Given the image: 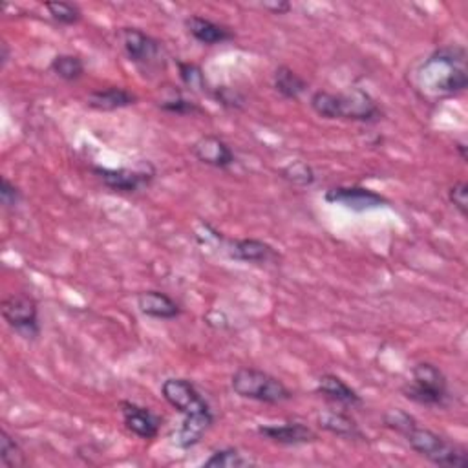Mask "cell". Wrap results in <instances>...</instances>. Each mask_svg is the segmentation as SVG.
<instances>
[{"label":"cell","mask_w":468,"mask_h":468,"mask_svg":"<svg viewBox=\"0 0 468 468\" xmlns=\"http://www.w3.org/2000/svg\"><path fill=\"white\" fill-rule=\"evenodd\" d=\"M468 86L466 50L461 44L438 48L415 70V88L420 98L443 101L463 93Z\"/></svg>","instance_id":"1"},{"label":"cell","mask_w":468,"mask_h":468,"mask_svg":"<svg viewBox=\"0 0 468 468\" xmlns=\"http://www.w3.org/2000/svg\"><path fill=\"white\" fill-rule=\"evenodd\" d=\"M309 105L322 119H344L355 123H377L383 119V108L362 88H351L344 93L318 90Z\"/></svg>","instance_id":"2"},{"label":"cell","mask_w":468,"mask_h":468,"mask_svg":"<svg viewBox=\"0 0 468 468\" xmlns=\"http://www.w3.org/2000/svg\"><path fill=\"white\" fill-rule=\"evenodd\" d=\"M230 390L242 399L282 404L293 399V392L271 373L258 368H238L230 377Z\"/></svg>","instance_id":"3"},{"label":"cell","mask_w":468,"mask_h":468,"mask_svg":"<svg viewBox=\"0 0 468 468\" xmlns=\"http://www.w3.org/2000/svg\"><path fill=\"white\" fill-rule=\"evenodd\" d=\"M403 438L415 454L438 466L464 468L468 464V454L464 446L439 436L434 430L419 427L417 423Z\"/></svg>","instance_id":"4"},{"label":"cell","mask_w":468,"mask_h":468,"mask_svg":"<svg viewBox=\"0 0 468 468\" xmlns=\"http://www.w3.org/2000/svg\"><path fill=\"white\" fill-rule=\"evenodd\" d=\"M401 392L408 401L429 408H445L450 403L446 376L432 362L415 364L412 368V381Z\"/></svg>","instance_id":"5"},{"label":"cell","mask_w":468,"mask_h":468,"mask_svg":"<svg viewBox=\"0 0 468 468\" xmlns=\"http://www.w3.org/2000/svg\"><path fill=\"white\" fill-rule=\"evenodd\" d=\"M119 37L128 61L135 66L147 72H154L165 66V48L152 35L139 28H121Z\"/></svg>","instance_id":"6"},{"label":"cell","mask_w":468,"mask_h":468,"mask_svg":"<svg viewBox=\"0 0 468 468\" xmlns=\"http://www.w3.org/2000/svg\"><path fill=\"white\" fill-rule=\"evenodd\" d=\"M4 322L24 341H37L40 335L37 300L26 293L8 295L0 306Z\"/></svg>","instance_id":"7"},{"label":"cell","mask_w":468,"mask_h":468,"mask_svg":"<svg viewBox=\"0 0 468 468\" xmlns=\"http://www.w3.org/2000/svg\"><path fill=\"white\" fill-rule=\"evenodd\" d=\"M91 172L101 179L107 189L119 195H134L142 189H147L156 176V170L151 163H145L139 169L93 167Z\"/></svg>","instance_id":"8"},{"label":"cell","mask_w":468,"mask_h":468,"mask_svg":"<svg viewBox=\"0 0 468 468\" xmlns=\"http://www.w3.org/2000/svg\"><path fill=\"white\" fill-rule=\"evenodd\" d=\"M324 200L332 205H341L353 212H369L390 205V200L377 191L360 185H339L327 189Z\"/></svg>","instance_id":"9"},{"label":"cell","mask_w":468,"mask_h":468,"mask_svg":"<svg viewBox=\"0 0 468 468\" xmlns=\"http://www.w3.org/2000/svg\"><path fill=\"white\" fill-rule=\"evenodd\" d=\"M163 399L181 415H195L212 412L211 404L200 394L196 385L183 377H169L161 385Z\"/></svg>","instance_id":"10"},{"label":"cell","mask_w":468,"mask_h":468,"mask_svg":"<svg viewBox=\"0 0 468 468\" xmlns=\"http://www.w3.org/2000/svg\"><path fill=\"white\" fill-rule=\"evenodd\" d=\"M119 412L123 417L125 429L142 439H156L160 434L161 419L147 406H142L132 401H121Z\"/></svg>","instance_id":"11"},{"label":"cell","mask_w":468,"mask_h":468,"mask_svg":"<svg viewBox=\"0 0 468 468\" xmlns=\"http://www.w3.org/2000/svg\"><path fill=\"white\" fill-rule=\"evenodd\" d=\"M193 156L212 169H220V170H227L230 169L234 163H237V156H234L230 145L220 135L214 134H207L202 135L198 142H195L193 145Z\"/></svg>","instance_id":"12"},{"label":"cell","mask_w":468,"mask_h":468,"mask_svg":"<svg viewBox=\"0 0 468 468\" xmlns=\"http://www.w3.org/2000/svg\"><path fill=\"white\" fill-rule=\"evenodd\" d=\"M227 256L237 260V262H246V264H273L278 262L280 255L278 251L269 246L264 240L256 238H240V240H230L227 246Z\"/></svg>","instance_id":"13"},{"label":"cell","mask_w":468,"mask_h":468,"mask_svg":"<svg viewBox=\"0 0 468 468\" xmlns=\"http://www.w3.org/2000/svg\"><path fill=\"white\" fill-rule=\"evenodd\" d=\"M256 432L276 445L284 446H299V445H308L316 441V434L304 423H280V425H260Z\"/></svg>","instance_id":"14"},{"label":"cell","mask_w":468,"mask_h":468,"mask_svg":"<svg viewBox=\"0 0 468 468\" xmlns=\"http://www.w3.org/2000/svg\"><path fill=\"white\" fill-rule=\"evenodd\" d=\"M318 427L335 438L346 441H366L368 438L360 430L355 417L341 410H324L318 413Z\"/></svg>","instance_id":"15"},{"label":"cell","mask_w":468,"mask_h":468,"mask_svg":"<svg viewBox=\"0 0 468 468\" xmlns=\"http://www.w3.org/2000/svg\"><path fill=\"white\" fill-rule=\"evenodd\" d=\"M214 425V413H195V415H183L181 427L174 432V445L181 450H189L196 446L202 438L211 430Z\"/></svg>","instance_id":"16"},{"label":"cell","mask_w":468,"mask_h":468,"mask_svg":"<svg viewBox=\"0 0 468 468\" xmlns=\"http://www.w3.org/2000/svg\"><path fill=\"white\" fill-rule=\"evenodd\" d=\"M137 309L145 316L158 320H174L181 315V306L167 293L158 290H147L135 297Z\"/></svg>","instance_id":"17"},{"label":"cell","mask_w":468,"mask_h":468,"mask_svg":"<svg viewBox=\"0 0 468 468\" xmlns=\"http://www.w3.org/2000/svg\"><path fill=\"white\" fill-rule=\"evenodd\" d=\"M185 28L189 31L193 39L205 46H216L223 44L234 39V31L216 21H211L202 15H191L185 19Z\"/></svg>","instance_id":"18"},{"label":"cell","mask_w":468,"mask_h":468,"mask_svg":"<svg viewBox=\"0 0 468 468\" xmlns=\"http://www.w3.org/2000/svg\"><path fill=\"white\" fill-rule=\"evenodd\" d=\"M86 103L91 110L114 112V110H121V108H128V107L135 105L137 96L123 86H108V88H101V90H93L88 96Z\"/></svg>","instance_id":"19"},{"label":"cell","mask_w":468,"mask_h":468,"mask_svg":"<svg viewBox=\"0 0 468 468\" xmlns=\"http://www.w3.org/2000/svg\"><path fill=\"white\" fill-rule=\"evenodd\" d=\"M315 392L325 399L348 408H355L362 404L360 394L355 388H351L344 379L335 376V373H324V376L318 379Z\"/></svg>","instance_id":"20"},{"label":"cell","mask_w":468,"mask_h":468,"mask_svg":"<svg viewBox=\"0 0 468 468\" xmlns=\"http://www.w3.org/2000/svg\"><path fill=\"white\" fill-rule=\"evenodd\" d=\"M273 88L276 90L280 98L288 101H299L302 93L308 91V81L300 77L293 68L282 65L273 74Z\"/></svg>","instance_id":"21"},{"label":"cell","mask_w":468,"mask_h":468,"mask_svg":"<svg viewBox=\"0 0 468 468\" xmlns=\"http://www.w3.org/2000/svg\"><path fill=\"white\" fill-rule=\"evenodd\" d=\"M256 461L251 459L249 455L242 454L238 448H220L214 450L205 461L204 466L207 468H246V466H255Z\"/></svg>","instance_id":"22"},{"label":"cell","mask_w":468,"mask_h":468,"mask_svg":"<svg viewBox=\"0 0 468 468\" xmlns=\"http://www.w3.org/2000/svg\"><path fill=\"white\" fill-rule=\"evenodd\" d=\"M176 66H178L179 79L186 88H189L191 91H196V93H204V96H211L212 86L207 82V77L198 65L176 61Z\"/></svg>","instance_id":"23"},{"label":"cell","mask_w":468,"mask_h":468,"mask_svg":"<svg viewBox=\"0 0 468 468\" xmlns=\"http://www.w3.org/2000/svg\"><path fill=\"white\" fill-rule=\"evenodd\" d=\"M50 70L66 82H75L84 75V63L79 56L59 54L52 59Z\"/></svg>","instance_id":"24"},{"label":"cell","mask_w":468,"mask_h":468,"mask_svg":"<svg viewBox=\"0 0 468 468\" xmlns=\"http://www.w3.org/2000/svg\"><path fill=\"white\" fill-rule=\"evenodd\" d=\"M0 464L4 468H24L28 464L22 446L6 430L0 432Z\"/></svg>","instance_id":"25"},{"label":"cell","mask_w":468,"mask_h":468,"mask_svg":"<svg viewBox=\"0 0 468 468\" xmlns=\"http://www.w3.org/2000/svg\"><path fill=\"white\" fill-rule=\"evenodd\" d=\"M280 178L295 186H311L316 181L315 169L302 160L291 161L286 167L280 169Z\"/></svg>","instance_id":"26"},{"label":"cell","mask_w":468,"mask_h":468,"mask_svg":"<svg viewBox=\"0 0 468 468\" xmlns=\"http://www.w3.org/2000/svg\"><path fill=\"white\" fill-rule=\"evenodd\" d=\"M221 108L225 110H244L247 105V100L244 93L237 88H230V86H214L211 90V96Z\"/></svg>","instance_id":"27"},{"label":"cell","mask_w":468,"mask_h":468,"mask_svg":"<svg viewBox=\"0 0 468 468\" xmlns=\"http://www.w3.org/2000/svg\"><path fill=\"white\" fill-rule=\"evenodd\" d=\"M44 10L48 12V15L63 24V26H74L79 24L82 19V12L79 10V6L72 4V3H59V0H54V3H44Z\"/></svg>","instance_id":"28"},{"label":"cell","mask_w":468,"mask_h":468,"mask_svg":"<svg viewBox=\"0 0 468 468\" xmlns=\"http://www.w3.org/2000/svg\"><path fill=\"white\" fill-rule=\"evenodd\" d=\"M158 107H160L163 112L176 114V116H196V114H204V112H205L196 101L186 100V98H183V96H176V98L163 100Z\"/></svg>","instance_id":"29"},{"label":"cell","mask_w":468,"mask_h":468,"mask_svg":"<svg viewBox=\"0 0 468 468\" xmlns=\"http://www.w3.org/2000/svg\"><path fill=\"white\" fill-rule=\"evenodd\" d=\"M383 423H385L386 429H390V430H394V432L404 436V434L417 423V420H415V417L410 415L408 412L395 408V410H388V412L383 415Z\"/></svg>","instance_id":"30"},{"label":"cell","mask_w":468,"mask_h":468,"mask_svg":"<svg viewBox=\"0 0 468 468\" xmlns=\"http://www.w3.org/2000/svg\"><path fill=\"white\" fill-rule=\"evenodd\" d=\"M448 202L454 205V209L466 218L468 216V185L466 181H455L448 189Z\"/></svg>","instance_id":"31"},{"label":"cell","mask_w":468,"mask_h":468,"mask_svg":"<svg viewBox=\"0 0 468 468\" xmlns=\"http://www.w3.org/2000/svg\"><path fill=\"white\" fill-rule=\"evenodd\" d=\"M21 200H22L21 189H19V186H17L13 181H10V179L4 176V178H3V186H0V202H3V207H4L6 211H13V209H17V205L21 204Z\"/></svg>","instance_id":"32"},{"label":"cell","mask_w":468,"mask_h":468,"mask_svg":"<svg viewBox=\"0 0 468 468\" xmlns=\"http://www.w3.org/2000/svg\"><path fill=\"white\" fill-rule=\"evenodd\" d=\"M260 6L273 15H286L293 10V6L286 3V0H271V3H262Z\"/></svg>","instance_id":"33"},{"label":"cell","mask_w":468,"mask_h":468,"mask_svg":"<svg viewBox=\"0 0 468 468\" xmlns=\"http://www.w3.org/2000/svg\"><path fill=\"white\" fill-rule=\"evenodd\" d=\"M10 57H12L10 44H8V42H3V44H0V65H3V68L8 65Z\"/></svg>","instance_id":"34"},{"label":"cell","mask_w":468,"mask_h":468,"mask_svg":"<svg viewBox=\"0 0 468 468\" xmlns=\"http://www.w3.org/2000/svg\"><path fill=\"white\" fill-rule=\"evenodd\" d=\"M455 149H457V152L461 154V160L466 161V145H464V142H457V143H455Z\"/></svg>","instance_id":"35"}]
</instances>
